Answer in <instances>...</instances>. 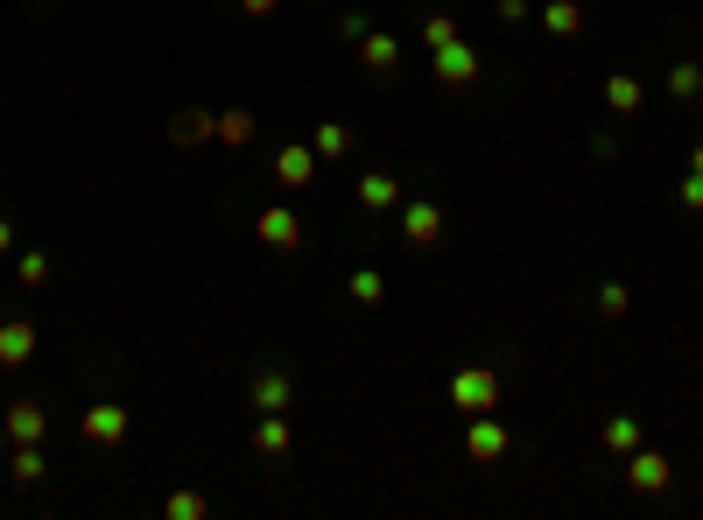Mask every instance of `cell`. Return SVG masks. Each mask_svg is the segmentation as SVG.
Wrapping results in <instances>:
<instances>
[{"label":"cell","mask_w":703,"mask_h":520,"mask_svg":"<svg viewBox=\"0 0 703 520\" xmlns=\"http://www.w3.org/2000/svg\"><path fill=\"white\" fill-rule=\"evenodd\" d=\"M492 14H500V22H535L528 0H492Z\"/></svg>","instance_id":"obj_30"},{"label":"cell","mask_w":703,"mask_h":520,"mask_svg":"<svg viewBox=\"0 0 703 520\" xmlns=\"http://www.w3.org/2000/svg\"><path fill=\"white\" fill-rule=\"evenodd\" d=\"M451 408L457 415H492V408H500V373H492V366H465V373H451Z\"/></svg>","instance_id":"obj_2"},{"label":"cell","mask_w":703,"mask_h":520,"mask_svg":"<svg viewBox=\"0 0 703 520\" xmlns=\"http://www.w3.org/2000/svg\"><path fill=\"white\" fill-rule=\"evenodd\" d=\"M366 28H373L366 14H338V22H331V36L346 42V50H359V36H366Z\"/></svg>","instance_id":"obj_28"},{"label":"cell","mask_w":703,"mask_h":520,"mask_svg":"<svg viewBox=\"0 0 703 520\" xmlns=\"http://www.w3.org/2000/svg\"><path fill=\"white\" fill-rule=\"evenodd\" d=\"M253 141V113L239 106V113H218V148H247Z\"/></svg>","instance_id":"obj_23"},{"label":"cell","mask_w":703,"mask_h":520,"mask_svg":"<svg viewBox=\"0 0 703 520\" xmlns=\"http://www.w3.org/2000/svg\"><path fill=\"white\" fill-rule=\"evenodd\" d=\"M605 106L612 113H640V106H648V85H640L633 71H612V78H605Z\"/></svg>","instance_id":"obj_17"},{"label":"cell","mask_w":703,"mask_h":520,"mask_svg":"<svg viewBox=\"0 0 703 520\" xmlns=\"http://www.w3.org/2000/svg\"><path fill=\"white\" fill-rule=\"evenodd\" d=\"M352 190H359V204H366V212H401V183L387 169H366Z\"/></svg>","instance_id":"obj_15"},{"label":"cell","mask_w":703,"mask_h":520,"mask_svg":"<svg viewBox=\"0 0 703 520\" xmlns=\"http://www.w3.org/2000/svg\"><path fill=\"white\" fill-rule=\"evenodd\" d=\"M359 64H366L373 78H394V71H401V36H387V28H366V36H359Z\"/></svg>","instance_id":"obj_9"},{"label":"cell","mask_w":703,"mask_h":520,"mask_svg":"<svg viewBox=\"0 0 703 520\" xmlns=\"http://www.w3.org/2000/svg\"><path fill=\"white\" fill-rule=\"evenodd\" d=\"M14 275H22V289H42V281H50V254H36V246L14 254Z\"/></svg>","instance_id":"obj_25"},{"label":"cell","mask_w":703,"mask_h":520,"mask_svg":"<svg viewBox=\"0 0 703 520\" xmlns=\"http://www.w3.org/2000/svg\"><path fill=\"white\" fill-rule=\"evenodd\" d=\"M0 254H14V218H0Z\"/></svg>","instance_id":"obj_32"},{"label":"cell","mask_w":703,"mask_h":520,"mask_svg":"<svg viewBox=\"0 0 703 520\" xmlns=\"http://www.w3.org/2000/svg\"><path fill=\"white\" fill-rule=\"evenodd\" d=\"M668 99H676V106L703 99V64H676V71H668Z\"/></svg>","instance_id":"obj_21"},{"label":"cell","mask_w":703,"mask_h":520,"mask_svg":"<svg viewBox=\"0 0 703 520\" xmlns=\"http://www.w3.org/2000/svg\"><path fill=\"white\" fill-rule=\"evenodd\" d=\"M535 22H542L556 42H577V36H585V8H577V0H549V8L535 14Z\"/></svg>","instance_id":"obj_16"},{"label":"cell","mask_w":703,"mask_h":520,"mask_svg":"<svg viewBox=\"0 0 703 520\" xmlns=\"http://www.w3.org/2000/svg\"><path fill=\"white\" fill-rule=\"evenodd\" d=\"M429 71H437V85H472L478 78V50L457 36V42H443V50H429Z\"/></svg>","instance_id":"obj_8"},{"label":"cell","mask_w":703,"mask_h":520,"mask_svg":"<svg viewBox=\"0 0 703 520\" xmlns=\"http://www.w3.org/2000/svg\"><path fill=\"white\" fill-rule=\"evenodd\" d=\"M170 141L184 148V155H190V148H204V141H218V113H204V106L176 113V121H170Z\"/></svg>","instance_id":"obj_10"},{"label":"cell","mask_w":703,"mask_h":520,"mask_svg":"<svg viewBox=\"0 0 703 520\" xmlns=\"http://www.w3.org/2000/svg\"><path fill=\"white\" fill-rule=\"evenodd\" d=\"M380 295H387L380 267H352V303H359V309H380Z\"/></svg>","instance_id":"obj_22"},{"label":"cell","mask_w":703,"mask_h":520,"mask_svg":"<svg viewBox=\"0 0 703 520\" xmlns=\"http://www.w3.org/2000/svg\"><path fill=\"white\" fill-rule=\"evenodd\" d=\"M247 401H253V415H296V373L289 366H261L247 380Z\"/></svg>","instance_id":"obj_3"},{"label":"cell","mask_w":703,"mask_h":520,"mask_svg":"<svg viewBox=\"0 0 703 520\" xmlns=\"http://www.w3.org/2000/svg\"><path fill=\"white\" fill-rule=\"evenodd\" d=\"M275 176H281L289 190H303L310 176H317V148H310V141H289V148L275 155Z\"/></svg>","instance_id":"obj_14"},{"label":"cell","mask_w":703,"mask_h":520,"mask_svg":"<svg viewBox=\"0 0 703 520\" xmlns=\"http://www.w3.org/2000/svg\"><path fill=\"white\" fill-rule=\"evenodd\" d=\"M668 479H676V465H668L662 451H648V443L626 451V485H633V493H668Z\"/></svg>","instance_id":"obj_6"},{"label":"cell","mask_w":703,"mask_h":520,"mask_svg":"<svg viewBox=\"0 0 703 520\" xmlns=\"http://www.w3.org/2000/svg\"><path fill=\"white\" fill-rule=\"evenodd\" d=\"M676 198H682V212H703V176H696V169L682 176V190H676Z\"/></svg>","instance_id":"obj_29"},{"label":"cell","mask_w":703,"mask_h":520,"mask_svg":"<svg viewBox=\"0 0 703 520\" xmlns=\"http://www.w3.org/2000/svg\"><path fill=\"white\" fill-rule=\"evenodd\" d=\"M162 513H170V520H204L212 507H204V493H170V499H162Z\"/></svg>","instance_id":"obj_26"},{"label":"cell","mask_w":703,"mask_h":520,"mask_svg":"<svg viewBox=\"0 0 703 520\" xmlns=\"http://www.w3.org/2000/svg\"><path fill=\"white\" fill-rule=\"evenodd\" d=\"M0 457H8V422H0Z\"/></svg>","instance_id":"obj_34"},{"label":"cell","mask_w":703,"mask_h":520,"mask_svg":"<svg viewBox=\"0 0 703 520\" xmlns=\"http://www.w3.org/2000/svg\"><path fill=\"white\" fill-rule=\"evenodd\" d=\"M690 169H696V176H703V141H696V148H690Z\"/></svg>","instance_id":"obj_33"},{"label":"cell","mask_w":703,"mask_h":520,"mask_svg":"<svg viewBox=\"0 0 703 520\" xmlns=\"http://www.w3.org/2000/svg\"><path fill=\"white\" fill-rule=\"evenodd\" d=\"M85 443H99V451H113V443H127V408L120 401H92V408L78 415Z\"/></svg>","instance_id":"obj_5"},{"label":"cell","mask_w":703,"mask_h":520,"mask_svg":"<svg viewBox=\"0 0 703 520\" xmlns=\"http://www.w3.org/2000/svg\"><path fill=\"white\" fill-rule=\"evenodd\" d=\"M0 422H8V443H42L50 415H42V401H14V408H0Z\"/></svg>","instance_id":"obj_12"},{"label":"cell","mask_w":703,"mask_h":520,"mask_svg":"<svg viewBox=\"0 0 703 520\" xmlns=\"http://www.w3.org/2000/svg\"><path fill=\"white\" fill-rule=\"evenodd\" d=\"M648 443V429H640V415H605V451H640Z\"/></svg>","instance_id":"obj_19"},{"label":"cell","mask_w":703,"mask_h":520,"mask_svg":"<svg viewBox=\"0 0 703 520\" xmlns=\"http://www.w3.org/2000/svg\"><path fill=\"white\" fill-rule=\"evenodd\" d=\"M275 8H281V0H239V14H247V22H275Z\"/></svg>","instance_id":"obj_31"},{"label":"cell","mask_w":703,"mask_h":520,"mask_svg":"<svg viewBox=\"0 0 703 520\" xmlns=\"http://www.w3.org/2000/svg\"><path fill=\"white\" fill-rule=\"evenodd\" d=\"M28 359H36V324L8 317V324H0V366L14 373V366H28Z\"/></svg>","instance_id":"obj_11"},{"label":"cell","mask_w":703,"mask_h":520,"mask_svg":"<svg viewBox=\"0 0 703 520\" xmlns=\"http://www.w3.org/2000/svg\"><path fill=\"white\" fill-rule=\"evenodd\" d=\"M401 246H415V254H437V246H443V204L401 198Z\"/></svg>","instance_id":"obj_1"},{"label":"cell","mask_w":703,"mask_h":520,"mask_svg":"<svg viewBox=\"0 0 703 520\" xmlns=\"http://www.w3.org/2000/svg\"><path fill=\"white\" fill-rule=\"evenodd\" d=\"M310 148H317V162L352 155V127L346 121H317V127H310Z\"/></svg>","instance_id":"obj_18"},{"label":"cell","mask_w":703,"mask_h":520,"mask_svg":"<svg viewBox=\"0 0 703 520\" xmlns=\"http://www.w3.org/2000/svg\"><path fill=\"white\" fill-rule=\"evenodd\" d=\"M8 479H14V485H42V479H50V465H42V451H36V443H14Z\"/></svg>","instance_id":"obj_20"},{"label":"cell","mask_w":703,"mask_h":520,"mask_svg":"<svg viewBox=\"0 0 703 520\" xmlns=\"http://www.w3.org/2000/svg\"><path fill=\"white\" fill-rule=\"evenodd\" d=\"M506 443H514V436H506L500 408H492V415H465V457H472V465H500Z\"/></svg>","instance_id":"obj_4"},{"label":"cell","mask_w":703,"mask_h":520,"mask_svg":"<svg viewBox=\"0 0 703 520\" xmlns=\"http://www.w3.org/2000/svg\"><path fill=\"white\" fill-rule=\"evenodd\" d=\"M253 451L261 457H289L296 451V422L289 415H261V422H253Z\"/></svg>","instance_id":"obj_13"},{"label":"cell","mask_w":703,"mask_h":520,"mask_svg":"<svg viewBox=\"0 0 703 520\" xmlns=\"http://www.w3.org/2000/svg\"><path fill=\"white\" fill-rule=\"evenodd\" d=\"M626 309H633V295H626V281H598V317H612V324H619Z\"/></svg>","instance_id":"obj_24"},{"label":"cell","mask_w":703,"mask_h":520,"mask_svg":"<svg viewBox=\"0 0 703 520\" xmlns=\"http://www.w3.org/2000/svg\"><path fill=\"white\" fill-rule=\"evenodd\" d=\"M253 232H261V246H275V254H296V246H303V218H296L289 204H267V212L253 218Z\"/></svg>","instance_id":"obj_7"},{"label":"cell","mask_w":703,"mask_h":520,"mask_svg":"<svg viewBox=\"0 0 703 520\" xmlns=\"http://www.w3.org/2000/svg\"><path fill=\"white\" fill-rule=\"evenodd\" d=\"M423 42H429V50L457 42V22H451V14H423Z\"/></svg>","instance_id":"obj_27"}]
</instances>
